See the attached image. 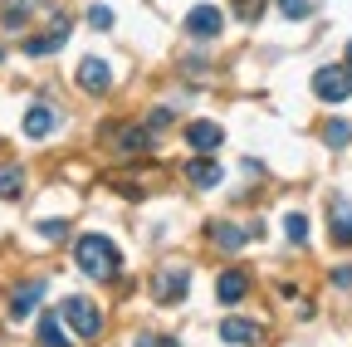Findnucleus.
I'll use <instances>...</instances> for the list:
<instances>
[{"label": "nucleus", "instance_id": "1", "mask_svg": "<svg viewBox=\"0 0 352 347\" xmlns=\"http://www.w3.org/2000/svg\"><path fill=\"white\" fill-rule=\"evenodd\" d=\"M74 265L94 279V284H108V279H118L122 274V254H118V245L108 240V235H78V245H74Z\"/></svg>", "mask_w": 352, "mask_h": 347}, {"label": "nucleus", "instance_id": "2", "mask_svg": "<svg viewBox=\"0 0 352 347\" xmlns=\"http://www.w3.org/2000/svg\"><path fill=\"white\" fill-rule=\"evenodd\" d=\"M59 318H64V323L74 328V337H83V342H94V337L103 333V313H98L88 298H78V293H69V298H64Z\"/></svg>", "mask_w": 352, "mask_h": 347}, {"label": "nucleus", "instance_id": "3", "mask_svg": "<svg viewBox=\"0 0 352 347\" xmlns=\"http://www.w3.org/2000/svg\"><path fill=\"white\" fill-rule=\"evenodd\" d=\"M314 93H318L323 103H347V98H352V74H347L342 64H323V69L314 74Z\"/></svg>", "mask_w": 352, "mask_h": 347}, {"label": "nucleus", "instance_id": "4", "mask_svg": "<svg viewBox=\"0 0 352 347\" xmlns=\"http://www.w3.org/2000/svg\"><path fill=\"white\" fill-rule=\"evenodd\" d=\"M74 78H78L83 93H108V89H113V69H108V59H98V54H83V64L74 69Z\"/></svg>", "mask_w": 352, "mask_h": 347}, {"label": "nucleus", "instance_id": "5", "mask_svg": "<svg viewBox=\"0 0 352 347\" xmlns=\"http://www.w3.org/2000/svg\"><path fill=\"white\" fill-rule=\"evenodd\" d=\"M220 342H230V347H259L264 342V328L254 318H226V323H220Z\"/></svg>", "mask_w": 352, "mask_h": 347}, {"label": "nucleus", "instance_id": "6", "mask_svg": "<svg viewBox=\"0 0 352 347\" xmlns=\"http://www.w3.org/2000/svg\"><path fill=\"white\" fill-rule=\"evenodd\" d=\"M157 298L162 303H182L186 298V289H191V269H157Z\"/></svg>", "mask_w": 352, "mask_h": 347}, {"label": "nucleus", "instance_id": "7", "mask_svg": "<svg viewBox=\"0 0 352 347\" xmlns=\"http://www.w3.org/2000/svg\"><path fill=\"white\" fill-rule=\"evenodd\" d=\"M64 39H69V20H64V15H54V30H50V34L25 39V54H30V59H44V54H54Z\"/></svg>", "mask_w": 352, "mask_h": 347}, {"label": "nucleus", "instance_id": "8", "mask_svg": "<svg viewBox=\"0 0 352 347\" xmlns=\"http://www.w3.org/2000/svg\"><path fill=\"white\" fill-rule=\"evenodd\" d=\"M186 30H191L196 39H215L220 30H226V20H220V10H215V5H191V15H186Z\"/></svg>", "mask_w": 352, "mask_h": 347}, {"label": "nucleus", "instance_id": "9", "mask_svg": "<svg viewBox=\"0 0 352 347\" xmlns=\"http://www.w3.org/2000/svg\"><path fill=\"white\" fill-rule=\"evenodd\" d=\"M59 127V113L50 108V103H34L30 113H25V137H34V142H44Z\"/></svg>", "mask_w": 352, "mask_h": 347}, {"label": "nucleus", "instance_id": "10", "mask_svg": "<svg viewBox=\"0 0 352 347\" xmlns=\"http://www.w3.org/2000/svg\"><path fill=\"white\" fill-rule=\"evenodd\" d=\"M245 293H250V274H240V269H226V274L215 279V298L226 303V309H235Z\"/></svg>", "mask_w": 352, "mask_h": 347}, {"label": "nucleus", "instance_id": "11", "mask_svg": "<svg viewBox=\"0 0 352 347\" xmlns=\"http://www.w3.org/2000/svg\"><path fill=\"white\" fill-rule=\"evenodd\" d=\"M108 133H113V147H118L122 157L147 152V147H152V133H147V127H108Z\"/></svg>", "mask_w": 352, "mask_h": 347}, {"label": "nucleus", "instance_id": "12", "mask_svg": "<svg viewBox=\"0 0 352 347\" xmlns=\"http://www.w3.org/2000/svg\"><path fill=\"white\" fill-rule=\"evenodd\" d=\"M34 337H39V347H74V337L64 333V318L59 313H44L39 328H34Z\"/></svg>", "mask_w": 352, "mask_h": 347}, {"label": "nucleus", "instance_id": "13", "mask_svg": "<svg viewBox=\"0 0 352 347\" xmlns=\"http://www.w3.org/2000/svg\"><path fill=\"white\" fill-rule=\"evenodd\" d=\"M186 142H191L196 152H206V157H210L220 142H226V133H220L215 122H191V127H186Z\"/></svg>", "mask_w": 352, "mask_h": 347}, {"label": "nucleus", "instance_id": "14", "mask_svg": "<svg viewBox=\"0 0 352 347\" xmlns=\"http://www.w3.org/2000/svg\"><path fill=\"white\" fill-rule=\"evenodd\" d=\"M39 298H44V284H39V279L20 284V289H15V298H10V318H25V313H34V309H39Z\"/></svg>", "mask_w": 352, "mask_h": 347}, {"label": "nucleus", "instance_id": "15", "mask_svg": "<svg viewBox=\"0 0 352 347\" xmlns=\"http://www.w3.org/2000/svg\"><path fill=\"white\" fill-rule=\"evenodd\" d=\"M328 230H333V240H338V245H352V205H347V201H333Z\"/></svg>", "mask_w": 352, "mask_h": 347}, {"label": "nucleus", "instance_id": "16", "mask_svg": "<svg viewBox=\"0 0 352 347\" xmlns=\"http://www.w3.org/2000/svg\"><path fill=\"white\" fill-rule=\"evenodd\" d=\"M250 235H259V225H254V230H240V225H220V221L210 225V240H215V245H226V249H240Z\"/></svg>", "mask_w": 352, "mask_h": 347}, {"label": "nucleus", "instance_id": "17", "mask_svg": "<svg viewBox=\"0 0 352 347\" xmlns=\"http://www.w3.org/2000/svg\"><path fill=\"white\" fill-rule=\"evenodd\" d=\"M186 177H191V186L210 191V186H220V166H215V161H201V157H196V161L186 166Z\"/></svg>", "mask_w": 352, "mask_h": 347}, {"label": "nucleus", "instance_id": "18", "mask_svg": "<svg viewBox=\"0 0 352 347\" xmlns=\"http://www.w3.org/2000/svg\"><path fill=\"white\" fill-rule=\"evenodd\" d=\"M25 191V171L15 166V161H0V196H6V201H15Z\"/></svg>", "mask_w": 352, "mask_h": 347}, {"label": "nucleus", "instance_id": "19", "mask_svg": "<svg viewBox=\"0 0 352 347\" xmlns=\"http://www.w3.org/2000/svg\"><path fill=\"white\" fill-rule=\"evenodd\" d=\"M264 5H270V0H230V10H235L240 25H254V20L264 15Z\"/></svg>", "mask_w": 352, "mask_h": 347}, {"label": "nucleus", "instance_id": "20", "mask_svg": "<svg viewBox=\"0 0 352 347\" xmlns=\"http://www.w3.org/2000/svg\"><path fill=\"white\" fill-rule=\"evenodd\" d=\"M323 142H328L333 152H342V147L352 142V127H347V122H328V127H323Z\"/></svg>", "mask_w": 352, "mask_h": 347}, {"label": "nucleus", "instance_id": "21", "mask_svg": "<svg viewBox=\"0 0 352 347\" xmlns=\"http://www.w3.org/2000/svg\"><path fill=\"white\" fill-rule=\"evenodd\" d=\"M314 5H318V0H279V15H284V20H308V15H314Z\"/></svg>", "mask_w": 352, "mask_h": 347}, {"label": "nucleus", "instance_id": "22", "mask_svg": "<svg viewBox=\"0 0 352 347\" xmlns=\"http://www.w3.org/2000/svg\"><path fill=\"white\" fill-rule=\"evenodd\" d=\"M284 230H289V240H294V245H303V240H308V221H303L298 210H294V215H284Z\"/></svg>", "mask_w": 352, "mask_h": 347}, {"label": "nucleus", "instance_id": "23", "mask_svg": "<svg viewBox=\"0 0 352 347\" xmlns=\"http://www.w3.org/2000/svg\"><path fill=\"white\" fill-rule=\"evenodd\" d=\"M39 235L44 240H64L69 235V221H39Z\"/></svg>", "mask_w": 352, "mask_h": 347}, {"label": "nucleus", "instance_id": "24", "mask_svg": "<svg viewBox=\"0 0 352 347\" xmlns=\"http://www.w3.org/2000/svg\"><path fill=\"white\" fill-rule=\"evenodd\" d=\"M88 25H94V30H113V10L108 5H94V10H88Z\"/></svg>", "mask_w": 352, "mask_h": 347}, {"label": "nucleus", "instance_id": "25", "mask_svg": "<svg viewBox=\"0 0 352 347\" xmlns=\"http://www.w3.org/2000/svg\"><path fill=\"white\" fill-rule=\"evenodd\" d=\"M162 127H171V108H152V117H147V133H162Z\"/></svg>", "mask_w": 352, "mask_h": 347}, {"label": "nucleus", "instance_id": "26", "mask_svg": "<svg viewBox=\"0 0 352 347\" xmlns=\"http://www.w3.org/2000/svg\"><path fill=\"white\" fill-rule=\"evenodd\" d=\"M138 347H182V342H176V337H157V333H142Z\"/></svg>", "mask_w": 352, "mask_h": 347}, {"label": "nucleus", "instance_id": "27", "mask_svg": "<svg viewBox=\"0 0 352 347\" xmlns=\"http://www.w3.org/2000/svg\"><path fill=\"white\" fill-rule=\"evenodd\" d=\"M333 284L338 289H352V269H333Z\"/></svg>", "mask_w": 352, "mask_h": 347}, {"label": "nucleus", "instance_id": "28", "mask_svg": "<svg viewBox=\"0 0 352 347\" xmlns=\"http://www.w3.org/2000/svg\"><path fill=\"white\" fill-rule=\"evenodd\" d=\"M347 74H352V45H347Z\"/></svg>", "mask_w": 352, "mask_h": 347}, {"label": "nucleus", "instance_id": "29", "mask_svg": "<svg viewBox=\"0 0 352 347\" xmlns=\"http://www.w3.org/2000/svg\"><path fill=\"white\" fill-rule=\"evenodd\" d=\"M0 59H6V54H0Z\"/></svg>", "mask_w": 352, "mask_h": 347}, {"label": "nucleus", "instance_id": "30", "mask_svg": "<svg viewBox=\"0 0 352 347\" xmlns=\"http://www.w3.org/2000/svg\"><path fill=\"white\" fill-rule=\"evenodd\" d=\"M25 5H30V0H25Z\"/></svg>", "mask_w": 352, "mask_h": 347}]
</instances>
